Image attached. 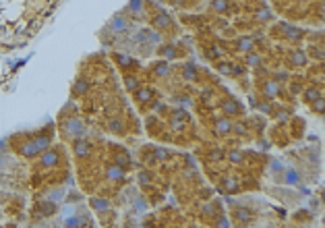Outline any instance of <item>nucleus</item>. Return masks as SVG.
Segmentation results:
<instances>
[{"instance_id":"5","label":"nucleus","mask_w":325,"mask_h":228,"mask_svg":"<svg viewBox=\"0 0 325 228\" xmlns=\"http://www.w3.org/2000/svg\"><path fill=\"white\" fill-rule=\"evenodd\" d=\"M216 129H217L219 133H228V131H232V124H230L226 118H222V120H219V122L216 124Z\"/></svg>"},{"instance_id":"8","label":"nucleus","mask_w":325,"mask_h":228,"mask_svg":"<svg viewBox=\"0 0 325 228\" xmlns=\"http://www.w3.org/2000/svg\"><path fill=\"white\" fill-rule=\"evenodd\" d=\"M294 54H296V56H294V62H296V64H305V62H307V56H305L303 52H294Z\"/></svg>"},{"instance_id":"1","label":"nucleus","mask_w":325,"mask_h":228,"mask_svg":"<svg viewBox=\"0 0 325 228\" xmlns=\"http://www.w3.org/2000/svg\"><path fill=\"white\" fill-rule=\"evenodd\" d=\"M60 131H62V135L66 137V139L71 137V139L75 141V139H81V137L85 135V124L79 118H68V120H62Z\"/></svg>"},{"instance_id":"3","label":"nucleus","mask_w":325,"mask_h":228,"mask_svg":"<svg viewBox=\"0 0 325 228\" xmlns=\"http://www.w3.org/2000/svg\"><path fill=\"white\" fill-rule=\"evenodd\" d=\"M131 27V19H126L124 15H116L112 21H110V29L114 31V33H122V31H126Z\"/></svg>"},{"instance_id":"12","label":"nucleus","mask_w":325,"mask_h":228,"mask_svg":"<svg viewBox=\"0 0 325 228\" xmlns=\"http://www.w3.org/2000/svg\"><path fill=\"white\" fill-rule=\"evenodd\" d=\"M251 46H253V42H251V40H245V42H240V48H245V50H249Z\"/></svg>"},{"instance_id":"11","label":"nucleus","mask_w":325,"mask_h":228,"mask_svg":"<svg viewBox=\"0 0 325 228\" xmlns=\"http://www.w3.org/2000/svg\"><path fill=\"white\" fill-rule=\"evenodd\" d=\"M217 68H219V71H222V73H226V75H228L232 66H230V64H217Z\"/></svg>"},{"instance_id":"9","label":"nucleus","mask_w":325,"mask_h":228,"mask_svg":"<svg viewBox=\"0 0 325 228\" xmlns=\"http://www.w3.org/2000/svg\"><path fill=\"white\" fill-rule=\"evenodd\" d=\"M137 96H139V100H147L149 96H152V87H145L143 91H139Z\"/></svg>"},{"instance_id":"4","label":"nucleus","mask_w":325,"mask_h":228,"mask_svg":"<svg viewBox=\"0 0 325 228\" xmlns=\"http://www.w3.org/2000/svg\"><path fill=\"white\" fill-rule=\"evenodd\" d=\"M124 85H126V89L137 91V89H139V79L133 77V75H126V77H124Z\"/></svg>"},{"instance_id":"7","label":"nucleus","mask_w":325,"mask_h":228,"mask_svg":"<svg viewBox=\"0 0 325 228\" xmlns=\"http://www.w3.org/2000/svg\"><path fill=\"white\" fill-rule=\"evenodd\" d=\"M214 8L219 10V13H222V10H226V0H214Z\"/></svg>"},{"instance_id":"2","label":"nucleus","mask_w":325,"mask_h":228,"mask_svg":"<svg viewBox=\"0 0 325 228\" xmlns=\"http://www.w3.org/2000/svg\"><path fill=\"white\" fill-rule=\"evenodd\" d=\"M40 166L42 168H54L60 164V152L58 150H50V147H46V150L40 154Z\"/></svg>"},{"instance_id":"10","label":"nucleus","mask_w":325,"mask_h":228,"mask_svg":"<svg viewBox=\"0 0 325 228\" xmlns=\"http://www.w3.org/2000/svg\"><path fill=\"white\" fill-rule=\"evenodd\" d=\"M162 54L168 56V58H174V56H176V50H174V48H164V50H162Z\"/></svg>"},{"instance_id":"6","label":"nucleus","mask_w":325,"mask_h":228,"mask_svg":"<svg viewBox=\"0 0 325 228\" xmlns=\"http://www.w3.org/2000/svg\"><path fill=\"white\" fill-rule=\"evenodd\" d=\"M305 98H307V102H313V100H317V98H319V91H317V87H313V89H307Z\"/></svg>"}]
</instances>
